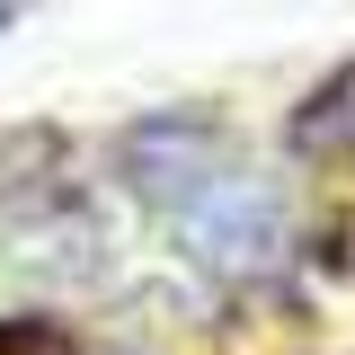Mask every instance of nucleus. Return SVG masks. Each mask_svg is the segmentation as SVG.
<instances>
[{
	"instance_id": "f257e3e1",
	"label": "nucleus",
	"mask_w": 355,
	"mask_h": 355,
	"mask_svg": "<svg viewBox=\"0 0 355 355\" xmlns=\"http://www.w3.org/2000/svg\"><path fill=\"white\" fill-rule=\"evenodd\" d=\"M133 160H142L151 205L169 214L178 249L205 266V275H258V266L275 258V240H284L275 196H266L258 178L222 151L214 133L160 125V133H142V151H133Z\"/></svg>"
},
{
	"instance_id": "f03ea898",
	"label": "nucleus",
	"mask_w": 355,
	"mask_h": 355,
	"mask_svg": "<svg viewBox=\"0 0 355 355\" xmlns=\"http://www.w3.org/2000/svg\"><path fill=\"white\" fill-rule=\"evenodd\" d=\"M0 27H9V0H0Z\"/></svg>"
}]
</instances>
